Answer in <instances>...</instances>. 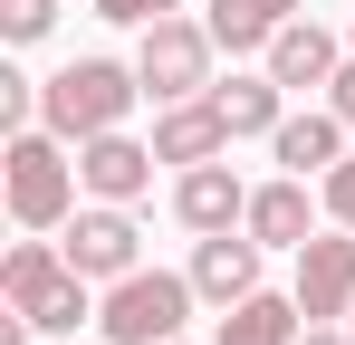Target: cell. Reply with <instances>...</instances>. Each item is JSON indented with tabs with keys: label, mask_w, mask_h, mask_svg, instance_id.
<instances>
[{
	"label": "cell",
	"mask_w": 355,
	"mask_h": 345,
	"mask_svg": "<svg viewBox=\"0 0 355 345\" xmlns=\"http://www.w3.org/2000/svg\"><path fill=\"white\" fill-rule=\"evenodd\" d=\"M0 297H10V317H19L29 336H77V326H96V278L58 249V230H29V240L0 259Z\"/></svg>",
	"instance_id": "6da1fadb"
},
{
	"label": "cell",
	"mask_w": 355,
	"mask_h": 345,
	"mask_svg": "<svg viewBox=\"0 0 355 345\" xmlns=\"http://www.w3.org/2000/svg\"><path fill=\"white\" fill-rule=\"evenodd\" d=\"M0 192H10V221H19V230H67V211L87 202V182H77V144L49 134V125H19L10 154H0Z\"/></svg>",
	"instance_id": "7a4b0ae2"
},
{
	"label": "cell",
	"mask_w": 355,
	"mask_h": 345,
	"mask_svg": "<svg viewBox=\"0 0 355 345\" xmlns=\"http://www.w3.org/2000/svg\"><path fill=\"white\" fill-rule=\"evenodd\" d=\"M135 96H144L135 57H67L58 77H39V125L67 134V144H87V134H116L135 115Z\"/></svg>",
	"instance_id": "3957f363"
},
{
	"label": "cell",
	"mask_w": 355,
	"mask_h": 345,
	"mask_svg": "<svg viewBox=\"0 0 355 345\" xmlns=\"http://www.w3.org/2000/svg\"><path fill=\"white\" fill-rule=\"evenodd\" d=\"M192 307H202L192 269H125L116 288H96V336L106 345H173Z\"/></svg>",
	"instance_id": "277c9868"
},
{
	"label": "cell",
	"mask_w": 355,
	"mask_h": 345,
	"mask_svg": "<svg viewBox=\"0 0 355 345\" xmlns=\"http://www.w3.org/2000/svg\"><path fill=\"white\" fill-rule=\"evenodd\" d=\"M211 57H221V39H211V19H154V29H135V77H144V96L154 106H173V96H211Z\"/></svg>",
	"instance_id": "5b68a950"
},
{
	"label": "cell",
	"mask_w": 355,
	"mask_h": 345,
	"mask_svg": "<svg viewBox=\"0 0 355 345\" xmlns=\"http://www.w3.org/2000/svg\"><path fill=\"white\" fill-rule=\"evenodd\" d=\"M58 249H67L96 288H116L125 269H144V221H135V202H77L67 230H58Z\"/></svg>",
	"instance_id": "8992f818"
},
{
	"label": "cell",
	"mask_w": 355,
	"mask_h": 345,
	"mask_svg": "<svg viewBox=\"0 0 355 345\" xmlns=\"http://www.w3.org/2000/svg\"><path fill=\"white\" fill-rule=\"evenodd\" d=\"M288 297L307 307V326H346L355 307V230L327 221L307 249H288Z\"/></svg>",
	"instance_id": "52a82bcc"
},
{
	"label": "cell",
	"mask_w": 355,
	"mask_h": 345,
	"mask_svg": "<svg viewBox=\"0 0 355 345\" xmlns=\"http://www.w3.org/2000/svg\"><path fill=\"white\" fill-rule=\"evenodd\" d=\"M154 163H164L154 134H125V125L77 144V182H87V202H144V192H154Z\"/></svg>",
	"instance_id": "ba28073f"
},
{
	"label": "cell",
	"mask_w": 355,
	"mask_h": 345,
	"mask_svg": "<svg viewBox=\"0 0 355 345\" xmlns=\"http://www.w3.org/2000/svg\"><path fill=\"white\" fill-rule=\"evenodd\" d=\"M259 67H269L288 96H327V87H336V67H346V39H336L327 19H307V10H297L288 29L259 48Z\"/></svg>",
	"instance_id": "9c48e42d"
},
{
	"label": "cell",
	"mask_w": 355,
	"mask_h": 345,
	"mask_svg": "<svg viewBox=\"0 0 355 345\" xmlns=\"http://www.w3.org/2000/svg\"><path fill=\"white\" fill-rule=\"evenodd\" d=\"M250 240H269V249H307L317 230H327V192H307V172H279V182H250Z\"/></svg>",
	"instance_id": "30bf717a"
},
{
	"label": "cell",
	"mask_w": 355,
	"mask_h": 345,
	"mask_svg": "<svg viewBox=\"0 0 355 345\" xmlns=\"http://www.w3.org/2000/svg\"><path fill=\"white\" fill-rule=\"evenodd\" d=\"M173 221L192 230V240H202V230H240V221H250V182L231 172V154L173 172Z\"/></svg>",
	"instance_id": "8fae6325"
},
{
	"label": "cell",
	"mask_w": 355,
	"mask_h": 345,
	"mask_svg": "<svg viewBox=\"0 0 355 345\" xmlns=\"http://www.w3.org/2000/svg\"><path fill=\"white\" fill-rule=\"evenodd\" d=\"M259 259H269V240H250V230H202V240H192V288H202V307H211V317L240 307V297L259 288Z\"/></svg>",
	"instance_id": "7c38bea8"
},
{
	"label": "cell",
	"mask_w": 355,
	"mask_h": 345,
	"mask_svg": "<svg viewBox=\"0 0 355 345\" xmlns=\"http://www.w3.org/2000/svg\"><path fill=\"white\" fill-rule=\"evenodd\" d=\"M346 115L327 106V96H317V106H288L279 115V134H269V154H279V172H307V182H317V172H336L346 163Z\"/></svg>",
	"instance_id": "4fadbf2b"
},
{
	"label": "cell",
	"mask_w": 355,
	"mask_h": 345,
	"mask_svg": "<svg viewBox=\"0 0 355 345\" xmlns=\"http://www.w3.org/2000/svg\"><path fill=\"white\" fill-rule=\"evenodd\" d=\"M154 154L164 163H211V154H231V115L211 106V96H173V106H154Z\"/></svg>",
	"instance_id": "5bb4252c"
},
{
	"label": "cell",
	"mask_w": 355,
	"mask_h": 345,
	"mask_svg": "<svg viewBox=\"0 0 355 345\" xmlns=\"http://www.w3.org/2000/svg\"><path fill=\"white\" fill-rule=\"evenodd\" d=\"M211 106L231 115V144H250V134L269 144L279 115H288V87H279L269 67H231V77H211Z\"/></svg>",
	"instance_id": "9a60e30c"
},
{
	"label": "cell",
	"mask_w": 355,
	"mask_h": 345,
	"mask_svg": "<svg viewBox=\"0 0 355 345\" xmlns=\"http://www.w3.org/2000/svg\"><path fill=\"white\" fill-rule=\"evenodd\" d=\"M297 336H307V307L279 297V288H250L240 307H221V336L211 345H297Z\"/></svg>",
	"instance_id": "2e32d148"
},
{
	"label": "cell",
	"mask_w": 355,
	"mask_h": 345,
	"mask_svg": "<svg viewBox=\"0 0 355 345\" xmlns=\"http://www.w3.org/2000/svg\"><path fill=\"white\" fill-rule=\"evenodd\" d=\"M297 10H307V0H211L202 19H211V39H221L231 57H259V48L297 19Z\"/></svg>",
	"instance_id": "e0dca14e"
},
{
	"label": "cell",
	"mask_w": 355,
	"mask_h": 345,
	"mask_svg": "<svg viewBox=\"0 0 355 345\" xmlns=\"http://www.w3.org/2000/svg\"><path fill=\"white\" fill-rule=\"evenodd\" d=\"M49 29H58V0H0V39L10 48H39Z\"/></svg>",
	"instance_id": "ac0fdd59"
},
{
	"label": "cell",
	"mask_w": 355,
	"mask_h": 345,
	"mask_svg": "<svg viewBox=\"0 0 355 345\" xmlns=\"http://www.w3.org/2000/svg\"><path fill=\"white\" fill-rule=\"evenodd\" d=\"M0 125H10V134H19V125H39V77L0 67Z\"/></svg>",
	"instance_id": "d6986e66"
},
{
	"label": "cell",
	"mask_w": 355,
	"mask_h": 345,
	"mask_svg": "<svg viewBox=\"0 0 355 345\" xmlns=\"http://www.w3.org/2000/svg\"><path fill=\"white\" fill-rule=\"evenodd\" d=\"M96 19H116V29H154V19H173V10H192V0H87Z\"/></svg>",
	"instance_id": "ffe728a7"
},
{
	"label": "cell",
	"mask_w": 355,
	"mask_h": 345,
	"mask_svg": "<svg viewBox=\"0 0 355 345\" xmlns=\"http://www.w3.org/2000/svg\"><path fill=\"white\" fill-rule=\"evenodd\" d=\"M317 192H327V221H346V230H355V154H346L336 172H317Z\"/></svg>",
	"instance_id": "44dd1931"
},
{
	"label": "cell",
	"mask_w": 355,
	"mask_h": 345,
	"mask_svg": "<svg viewBox=\"0 0 355 345\" xmlns=\"http://www.w3.org/2000/svg\"><path fill=\"white\" fill-rule=\"evenodd\" d=\"M327 106H336V115L355 125V48H346V67H336V87H327Z\"/></svg>",
	"instance_id": "7402d4cb"
},
{
	"label": "cell",
	"mask_w": 355,
	"mask_h": 345,
	"mask_svg": "<svg viewBox=\"0 0 355 345\" xmlns=\"http://www.w3.org/2000/svg\"><path fill=\"white\" fill-rule=\"evenodd\" d=\"M297 345H355V336H346V326H307Z\"/></svg>",
	"instance_id": "603a6c76"
},
{
	"label": "cell",
	"mask_w": 355,
	"mask_h": 345,
	"mask_svg": "<svg viewBox=\"0 0 355 345\" xmlns=\"http://www.w3.org/2000/svg\"><path fill=\"white\" fill-rule=\"evenodd\" d=\"M346 48H355V10H346Z\"/></svg>",
	"instance_id": "cb8c5ba5"
},
{
	"label": "cell",
	"mask_w": 355,
	"mask_h": 345,
	"mask_svg": "<svg viewBox=\"0 0 355 345\" xmlns=\"http://www.w3.org/2000/svg\"><path fill=\"white\" fill-rule=\"evenodd\" d=\"M29 345H58V336H29Z\"/></svg>",
	"instance_id": "d4e9b609"
},
{
	"label": "cell",
	"mask_w": 355,
	"mask_h": 345,
	"mask_svg": "<svg viewBox=\"0 0 355 345\" xmlns=\"http://www.w3.org/2000/svg\"><path fill=\"white\" fill-rule=\"evenodd\" d=\"M346 336H355V307H346Z\"/></svg>",
	"instance_id": "484cf974"
},
{
	"label": "cell",
	"mask_w": 355,
	"mask_h": 345,
	"mask_svg": "<svg viewBox=\"0 0 355 345\" xmlns=\"http://www.w3.org/2000/svg\"><path fill=\"white\" fill-rule=\"evenodd\" d=\"M173 345H192V336H173Z\"/></svg>",
	"instance_id": "4316f807"
}]
</instances>
